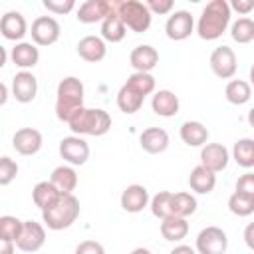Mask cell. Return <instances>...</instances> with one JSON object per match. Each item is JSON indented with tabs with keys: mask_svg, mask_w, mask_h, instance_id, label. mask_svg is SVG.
Masks as SVG:
<instances>
[{
	"mask_svg": "<svg viewBox=\"0 0 254 254\" xmlns=\"http://www.w3.org/2000/svg\"><path fill=\"white\" fill-rule=\"evenodd\" d=\"M236 192L248 194L254 198V173H244L236 181Z\"/></svg>",
	"mask_w": 254,
	"mask_h": 254,
	"instance_id": "40",
	"label": "cell"
},
{
	"mask_svg": "<svg viewBox=\"0 0 254 254\" xmlns=\"http://www.w3.org/2000/svg\"><path fill=\"white\" fill-rule=\"evenodd\" d=\"M171 208H173V214L175 216H190L196 212V198L190 194V192H173V202H171Z\"/></svg>",
	"mask_w": 254,
	"mask_h": 254,
	"instance_id": "32",
	"label": "cell"
},
{
	"mask_svg": "<svg viewBox=\"0 0 254 254\" xmlns=\"http://www.w3.org/2000/svg\"><path fill=\"white\" fill-rule=\"evenodd\" d=\"M171 202H173V192H171V190H161V192H157V194L151 198V202H149L153 216H157V218H161V220L167 218V216H171V214H173Z\"/></svg>",
	"mask_w": 254,
	"mask_h": 254,
	"instance_id": "34",
	"label": "cell"
},
{
	"mask_svg": "<svg viewBox=\"0 0 254 254\" xmlns=\"http://www.w3.org/2000/svg\"><path fill=\"white\" fill-rule=\"evenodd\" d=\"M250 85L254 87V65L250 67Z\"/></svg>",
	"mask_w": 254,
	"mask_h": 254,
	"instance_id": "51",
	"label": "cell"
},
{
	"mask_svg": "<svg viewBox=\"0 0 254 254\" xmlns=\"http://www.w3.org/2000/svg\"><path fill=\"white\" fill-rule=\"evenodd\" d=\"M143 101H145V95H141L137 89H133V87L127 85V83H123L121 89L117 91V107H119L125 115L137 113V111L141 109Z\"/></svg>",
	"mask_w": 254,
	"mask_h": 254,
	"instance_id": "29",
	"label": "cell"
},
{
	"mask_svg": "<svg viewBox=\"0 0 254 254\" xmlns=\"http://www.w3.org/2000/svg\"><path fill=\"white\" fill-rule=\"evenodd\" d=\"M111 10H113V2L109 0H85L79 4L75 18L81 24H95V22H103Z\"/></svg>",
	"mask_w": 254,
	"mask_h": 254,
	"instance_id": "14",
	"label": "cell"
},
{
	"mask_svg": "<svg viewBox=\"0 0 254 254\" xmlns=\"http://www.w3.org/2000/svg\"><path fill=\"white\" fill-rule=\"evenodd\" d=\"M75 254H105V248L97 240H83L75 246Z\"/></svg>",
	"mask_w": 254,
	"mask_h": 254,
	"instance_id": "41",
	"label": "cell"
},
{
	"mask_svg": "<svg viewBox=\"0 0 254 254\" xmlns=\"http://www.w3.org/2000/svg\"><path fill=\"white\" fill-rule=\"evenodd\" d=\"M12 95L18 103H30L38 95V79L32 71L22 69L12 77Z\"/></svg>",
	"mask_w": 254,
	"mask_h": 254,
	"instance_id": "12",
	"label": "cell"
},
{
	"mask_svg": "<svg viewBox=\"0 0 254 254\" xmlns=\"http://www.w3.org/2000/svg\"><path fill=\"white\" fill-rule=\"evenodd\" d=\"M208 64H210L212 73H214L216 77H220V79H230V77H234V73H236V69H238L236 54H234V50L228 48V46H218V48H214V52L210 54Z\"/></svg>",
	"mask_w": 254,
	"mask_h": 254,
	"instance_id": "9",
	"label": "cell"
},
{
	"mask_svg": "<svg viewBox=\"0 0 254 254\" xmlns=\"http://www.w3.org/2000/svg\"><path fill=\"white\" fill-rule=\"evenodd\" d=\"M0 34L6 40H12L16 44L22 42V38L28 34V22H26V18L20 12H16V10L6 12L0 18Z\"/></svg>",
	"mask_w": 254,
	"mask_h": 254,
	"instance_id": "17",
	"label": "cell"
},
{
	"mask_svg": "<svg viewBox=\"0 0 254 254\" xmlns=\"http://www.w3.org/2000/svg\"><path fill=\"white\" fill-rule=\"evenodd\" d=\"M194 32V18L187 10H175L165 24V34L169 40L183 42Z\"/></svg>",
	"mask_w": 254,
	"mask_h": 254,
	"instance_id": "10",
	"label": "cell"
},
{
	"mask_svg": "<svg viewBox=\"0 0 254 254\" xmlns=\"http://www.w3.org/2000/svg\"><path fill=\"white\" fill-rule=\"evenodd\" d=\"M14 250H16V242L0 238V254H14Z\"/></svg>",
	"mask_w": 254,
	"mask_h": 254,
	"instance_id": "46",
	"label": "cell"
},
{
	"mask_svg": "<svg viewBox=\"0 0 254 254\" xmlns=\"http://www.w3.org/2000/svg\"><path fill=\"white\" fill-rule=\"evenodd\" d=\"M242 238H244L246 246H248L250 250H254V222H248V224H246V228H244V234H242Z\"/></svg>",
	"mask_w": 254,
	"mask_h": 254,
	"instance_id": "44",
	"label": "cell"
},
{
	"mask_svg": "<svg viewBox=\"0 0 254 254\" xmlns=\"http://www.w3.org/2000/svg\"><path fill=\"white\" fill-rule=\"evenodd\" d=\"M145 4H147V8L151 10V14H159V16L169 14V12L175 8L173 0H149V2H145Z\"/></svg>",
	"mask_w": 254,
	"mask_h": 254,
	"instance_id": "42",
	"label": "cell"
},
{
	"mask_svg": "<svg viewBox=\"0 0 254 254\" xmlns=\"http://www.w3.org/2000/svg\"><path fill=\"white\" fill-rule=\"evenodd\" d=\"M46 244V228L36 220H24L16 248L22 252H38Z\"/></svg>",
	"mask_w": 254,
	"mask_h": 254,
	"instance_id": "11",
	"label": "cell"
},
{
	"mask_svg": "<svg viewBox=\"0 0 254 254\" xmlns=\"http://www.w3.org/2000/svg\"><path fill=\"white\" fill-rule=\"evenodd\" d=\"M0 54H2V62H0V65H4V64H6V48H0Z\"/></svg>",
	"mask_w": 254,
	"mask_h": 254,
	"instance_id": "50",
	"label": "cell"
},
{
	"mask_svg": "<svg viewBox=\"0 0 254 254\" xmlns=\"http://www.w3.org/2000/svg\"><path fill=\"white\" fill-rule=\"evenodd\" d=\"M131 254H151V250H149V248H145V246H139V248H133V250H131Z\"/></svg>",
	"mask_w": 254,
	"mask_h": 254,
	"instance_id": "48",
	"label": "cell"
},
{
	"mask_svg": "<svg viewBox=\"0 0 254 254\" xmlns=\"http://www.w3.org/2000/svg\"><path fill=\"white\" fill-rule=\"evenodd\" d=\"M42 133L34 127H22L14 133L12 137V147L16 149V153L24 155V157H32L42 149Z\"/></svg>",
	"mask_w": 254,
	"mask_h": 254,
	"instance_id": "13",
	"label": "cell"
},
{
	"mask_svg": "<svg viewBox=\"0 0 254 254\" xmlns=\"http://www.w3.org/2000/svg\"><path fill=\"white\" fill-rule=\"evenodd\" d=\"M189 187L198 194H208L216 187V173L208 171L202 165H196L189 175Z\"/></svg>",
	"mask_w": 254,
	"mask_h": 254,
	"instance_id": "24",
	"label": "cell"
},
{
	"mask_svg": "<svg viewBox=\"0 0 254 254\" xmlns=\"http://www.w3.org/2000/svg\"><path fill=\"white\" fill-rule=\"evenodd\" d=\"M58 151H60V157H62L65 163H69L71 167H81V165H85L87 159H89V145H87V141H85L83 137H79V135L64 137V139L60 141Z\"/></svg>",
	"mask_w": 254,
	"mask_h": 254,
	"instance_id": "7",
	"label": "cell"
},
{
	"mask_svg": "<svg viewBox=\"0 0 254 254\" xmlns=\"http://www.w3.org/2000/svg\"><path fill=\"white\" fill-rule=\"evenodd\" d=\"M22 226H24V220H20L16 216H10V214L0 216V238L16 242L22 232Z\"/></svg>",
	"mask_w": 254,
	"mask_h": 254,
	"instance_id": "37",
	"label": "cell"
},
{
	"mask_svg": "<svg viewBox=\"0 0 254 254\" xmlns=\"http://www.w3.org/2000/svg\"><path fill=\"white\" fill-rule=\"evenodd\" d=\"M129 64L133 65L135 71L151 73V69H155L157 64H159V52L149 44L135 46L129 54Z\"/></svg>",
	"mask_w": 254,
	"mask_h": 254,
	"instance_id": "19",
	"label": "cell"
},
{
	"mask_svg": "<svg viewBox=\"0 0 254 254\" xmlns=\"http://www.w3.org/2000/svg\"><path fill=\"white\" fill-rule=\"evenodd\" d=\"M113 8L119 14V18L123 20L125 28H129L131 32L143 34V32L149 30L153 14H151V10L147 8L145 2H139V0H119V2H113Z\"/></svg>",
	"mask_w": 254,
	"mask_h": 254,
	"instance_id": "5",
	"label": "cell"
},
{
	"mask_svg": "<svg viewBox=\"0 0 254 254\" xmlns=\"http://www.w3.org/2000/svg\"><path fill=\"white\" fill-rule=\"evenodd\" d=\"M127 34V28L123 24V20L119 18V14L115 12V8L107 14V18L101 22V38L105 42H111V44H117L125 38Z\"/></svg>",
	"mask_w": 254,
	"mask_h": 254,
	"instance_id": "28",
	"label": "cell"
},
{
	"mask_svg": "<svg viewBox=\"0 0 254 254\" xmlns=\"http://www.w3.org/2000/svg\"><path fill=\"white\" fill-rule=\"evenodd\" d=\"M228 210L236 216H250L254 212V198L234 190L228 198Z\"/></svg>",
	"mask_w": 254,
	"mask_h": 254,
	"instance_id": "35",
	"label": "cell"
},
{
	"mask_svg": "<svg viewBox=\"0 0 254 254\" xmlns=\"http://www.w3.org/2000/svg\"><path fill=\"white\" fill-rule=\"evenodd\" d=\"M127 85H131L133 89H137L141 95H151L153 91H155V77L151 75V73H143V71H133L129 77H127V81H125Z\"/></svg>",
	"mask_w": 254,
	"mask_h": 254,
	"instance_id": "36",
	"label": "cell"
},
{
	"mask_svg": "<svg viewBox=\"0 0 254 254\" xmlns=\"http://www.w3.org/2000/svg\"><path fill=\"white\" fill-rule=\"evenodd\" d=\"M248 123H250V127L254 129V107L248 111Z\"/></svg>",
	"mask_w": 254,
	"mask_h": 254,
	"instance_id": "49",
	"label": "cell"
},
{
	"mask_svg": "<svg viewBox=\"0 0 254 254\" xmlns=\"http://www.w3.org/2000/svg\"><path fill=\"white\" fill-rule=\"evenodd\" d=\"M194 248L198 254H224L228 248V236L218 226H206L196 234Z\"/></svg>",
	"mask_w": 254,
	"mask_h": 254,
	"instance_id": "6",
	"label": "cell"
},
{
	"mask_svg": "<svg viewBox=\"0 0 254 254\" xmlns=\"http://www.w3.org/2000/svg\"><path fill=\"white\" fill-rule=\"evenodd\" d=\"M169 254H198V252H196V248H192V246H189V244H179V246H175Z\"/></svg>",
	"mask_w": 254,
	"mask_h": 254,
	"instance_id": "45",
	"label": "cell"
},
{
	"mask_svg": "<svg viewBox=\"0 0 254 254\" xmlns=\"http://www.w3.org/2000/svg\"><path fill=\"white\" fill-rule=\"evenodd\" d=\"M149 202H151V196H149V190L143 185L133 183V185L125 187L123 192H121V208L125 212L137 214L145 206H149Z\"/></svg>",
	"mask_w": 254,
	"mask_h": 254,
	"instance_id": "16",
	"label": "cell"
},
{
	"mask_svg": "<svg viewBox=\"0 0 254 254\" xmlns=\"http://www.w3.org/2000/svg\"><path fill=\"white\" fill-rule=\"evenodd\" d=\"M151 107H153L155 115H159V117H175L181 109V101H179V95H175V91L159 89L153 93Z\"/></svg>",
	"mask_w": 254,
	"mask_h": 254,
	"instance_id": "20",
	"label": "cell"
},
{
	"mask_svg": "<svg viewBox=\"0 0 254 254\" xmlns=\"http://www.w3.org/2000/svg\"><path fill=\"white\" fill-rule=\"evenodd\" d=\"M44 8L52 14H69L75 8L73 0H44Z\"/></svg>",
	"mask_w": 254,
	"mask_h": 254,
	"instance_id": "39",
	"label": "cell"
},
{
	"mask_svg": "<svg viewBox=\"0 0 254 254\" xmlns=\"http://www.w3.org/2000/svg\"><path fill=\"white\" fill-rule=\"evenodd\" d=\"M179 133L183 143L189 147H204L208 143V129L200 121H185Z\"/></svg>",
	"mask_w": 254,
	"mask_h": 254,
	"instance_id": "25",
	"label": "cell"
},
{
	"mask_svg": "<svg viewBox=\"0 0 254 254\" xmlns=\"http://www.w3.org/2000/svg\"><path fill=\"white\" fill-rule=\"evenodd\" d=\"M232 159L236 161L238 167L252 169L254 167V139H250V137L238 139L232 147Z\"/></svg>",
	"mask_w": 254,
	"mask_h": 254,
	"instance_id": "31",
	"label": "cell"
},
{
	"mask_svg": "<svg viewBox=\"0 0 254 254\" xmlns=\"http://www.w3.org/2000/svg\"><path fill=\"white\" fill-rule=\"evenodd\" d=\"M230 10L238 12L240 16H246L254 10V0H232L230 2Z\"/></svg>",
	"mask_w": 254,
	"mask_h": 254,
	"instance_id": "43",
	"label": "cell"
},
{
	"mask_svg": "<svg viewBox=\"0 0 254 254\" xmlns=\"http://www.w3.org/2000/svg\"><path fill=\"white\" fill-rule=\"evenodd\" d=\"M228 149L222 143H206L200 147V165L212 173H220L228 167Z\"/></svg>",
	"mask_w": 254,
	"mask_h": 254,
	"instance_id": "15",
	"label": "cell"
},
{
	"mask_svg": "<svg viewBox=\"0 0 254 254\" xmlns=\"http://www.w3.org/2000/svg\"><path fill=\"white\" fill-rule=\"evenodd\" d=\"M50 181L62 194H73V190L77 187V173L71 165H60L52 171Z\"/></svg>",
	"mask_w": 254,
	"mask_h": 254,
	"instance_id": "23",
	"label": "cell"
},
{
	"mask_svg": "<svg viewBox=\"0 0 254 254\" xmlns=\"http://www.w3.org/2000/svg\"><path fill=\"white\" fill-rule=\"evenodd\" d=\"M18 175V163L14 159H10L8 155H4L0 159V185L8 187Z\"/></svg>",
	"mask_w": 254,
	"mask_h": 254,
	"instance_id": "38",
	"label": "cell"
},
{
	"mask_svg": "<svg viewBox=\"0 0 254 254\" xmlns=\"http://www.w3.org/2000/svg\"><path fill=\"white\" fill-rule=\"evenodd\" d=\"M75 50H77V56L89 64H97L107 56V46L101 36H83L77 42Z\"/></svg>",
	"mask_w": 254,
	"mask_h": 254,
	"instance_id": "18",
	"label": "cell"
},
{
	"mask_svg": "<svg viewBox=\"0 0 254 254\" xmlns=\"http://www.w3.org/2000/svg\"><path fill=\"white\" fill-rule=\"evenodd\" d=\"M10 58H12V62L18 67L30 69V67H34L40 62V50H38V46L34 42H18L12 48Z\"/></svg>",
	"mask_w": 254,
	"mask_h": 254,
	"instance_id": "22",
	"label": "cell"
},
{
	"mask_svg": "<svg viewBox=\"0 0 254 254\" xmlns=\"http://www.w3.org/2000/svg\"><path fill=\"white\" fill-rule=\"evenodd\" d=\"M30 34H32V42L36 46H54L60 40L62 28L54 16H38L32 22Z\"/></svg>",
	"mask_w": 254,
	"mask_h": 254,
	"instance_id": "8",
	"label": "cell"
},
{
	"mask_svg": "<svg viewBox=\"0 0 254 254\" xmlns=\"http://www.w3.org/2000/svg\"><path fill=\"white\" fill-rule=\"evenodd\" d=\"M83 83L75 75H67L58 83L56 91V117L64 123H69V119L83 107Z\"/></svg>",
	"mask_w": 254,
	"mask_h": 254,
	"instance_id": "2",
	"label": "cell"
},
{
	"mask_svg": "<svg viewBox=\"0 0 254 254\" xmlns=\"http://www.w3.org/2000/svg\"><path fill=\"white\" fill-rule=\"evenodd\" d=\"M230 16H232V10L226 0H210L202 8L198 22H196L198 38L206 40V42L218 40L230 26Z\"/></svg>",
	"mask_w": 254,
	"mask_h": 254,
	"instance_id": "1",
	"label": "cell"
},
{
	"mask_svg": "<svg viewBox=\"0 0 254 254\" xmlns=\"http://www.w3.org/2000/svg\"><path fill=\"white\" fill-rule=\"evenodd\" d=\"M79 216V200L73 194H62L56 204L42 212L44 224L50 230H65Z\"/></svg>",
	"mask_w": 254,
	"mask_h": 254,
	"instance_id": "4",
	"label": "cell"
},
{
	"mask_svg": "<svg viewBox=\"0 0 254 254\" xmlns=\"http://www.w3.org/2000/svg\"><path fill=\"white\" fill-rule=\"evenodd\" d=\"M60 196H62V192L52 185V181H40V183L32 189V200H34V204H36L42 212L48 210L52 204H56Z\"/></svg>",
	"mask_w": 254,
	"mask_h": 254,
	"instance_id": "26",
	"label": "cell"
},
{
	"mask_svg": "<svg viewBox=\"0 0 254 254\" xmlns=\"http://www.w3.org/2000/svg\"><path fill=\"white\" fill-rule=\"evenodd\" d=\"M0 91H2L0 105H4V103H6V99H8V85H6V83H2V85H0Z\"/></svg>",
	"mask_w": 254,
	"mask_h": 254,
	"instance_id": "47",
	"label": "cell"
},
{
	"mask_svg": "<svg viewBox=\"0 0 254 254\" xmlns=\"http://www.w3.org/2000/svg\"><path fill=\"white\" fill-rule=\"evenodd\" d=\"M67 125L73 135L101 137L111 129V115L101 107H81Z\"/></svg>",
	"mask_w": 254,
	"mask_h": 254,
	"instance_id": "3",
	"label": "cell"
},
{
	"mask_svg": "<svg viewBox=\"0 0 254 254\" xmlns=\"http://www.w3.org/2000/svg\"><path fill=\"white\" fill-rule=\"evenodd\" d=\"M224 97L232 105H244L252 97V85L244 79H230L224 87Z\"/></svg>",
	"mask_w": 254,
	"mask_h": 254,
	"instance_id": "30",
	"label": "cell"
},
{
	"mask_svg": "<svg viewBox=\"0 0 254 254\" xmlns=\"http://www.w3.org/2000/svg\"><path fill=\"white\" fill-rule=\"evenodd\" d=\"M230 36L238 44H250L254 40V20L242 16L230 24Z\"/></svg>",
	"mask_w": 254,
	"mask_h": 254,
	"instance_id": "33",
	"label": "cell"
},
{
	"mask_svg": "<svg viewBox=\"0 0 254 254\" xmlns=\"http://www.w3.org/2000/svg\"><path fill=\"white\" fill-rule=\"evenodd\" d=\"M189 234V222L183 216H167L161 220V236L169 242H181Z\"/></svg>",
	"mask_w": 254,
	"mask_h": 254,
	"instance_id": "27",
	"label": "cell"
},
{
	"mask_svg": "<svg viewBox=\"0 0 254 254\" xmlns=\"http://www.w3.org/2000/svg\"><path fill=\"white\" fill-rule=\"evenodd\" d=\"M139 145L145 153L149 155H159L163 151H167L169 147V133L161 127H149L141 133L139 137Z\"/></svg>",
	"mask_w": 254,
	"mask_h": 254,
	"instance_id": "21",
	"label": "cell"
}]
</instances>
